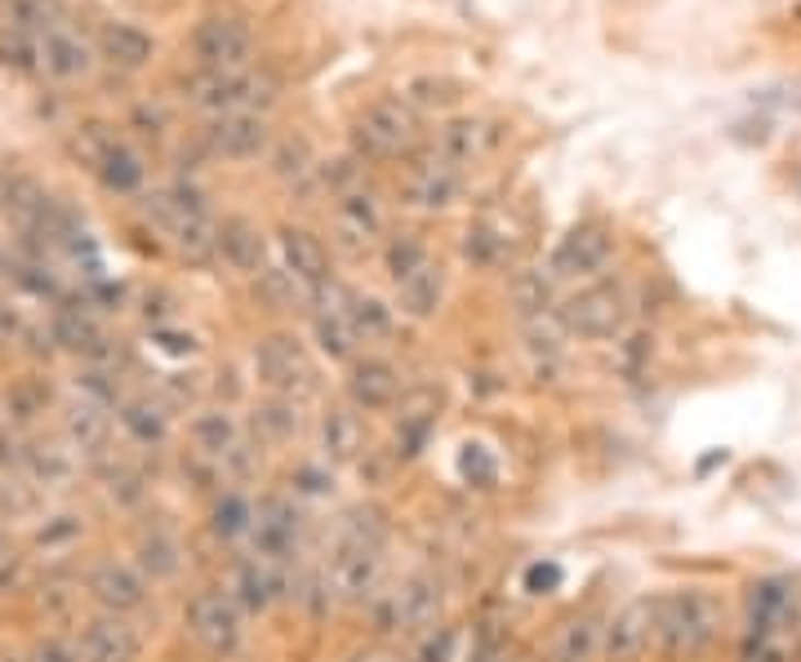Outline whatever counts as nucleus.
<instances>
[{"label":"nucleus","mask_w":801,"mask_h":662,"mask_svg":"<svg viewBox=\"0 0 801 662\" xmlns=\"http://www.w3.org/2000/svg\"><path fill=\"white\" fill-rule=\"evenodd\" d=\"M721 618H726V609H721V601L703 587L655 596V631H659L655 644L673 662H695L717 644Z\"/></svg>","instance_id":"nucleus-1"},{"label":"nucleus","mask_w":801,"mask_h":662,"mask_svg":"<svg viewBox=\"0 0 801 662\" xmlns=\"http://www.w3.org/2000/svg\"><path fill=\"white\" fill-rule=\"evenodd\" d=\"M370 605H374V623H379V631L424 636V631H432V627L441 623V614H445V583H441L437 573L419 569V573H410L396 592L374 596Z\"/></svg>","instance_id":"nucleus-2"},{"label":"nucleus","mask_w":801,"mask_h":662,"mask_svg":"<svg viewBox=\"0 0 801 662\" xmlns=\"http://www.w3.org/2000/svg\"><path fill=\"white\" fill-rule=\"evenodd\" d=\"M419 142V116L406 99H379L352 125L357 160H396Z\"/></svg>","instance_id":"nucleus-3"},{"label":"nucleus","mask_w":801,"mask_h":662,"mask_svg":"<svg viewBox=\"0 0 801 662\" xmlns=\"http://www.w3.org/2000/svg\"><path fill=\"white\" fill-rule=\"evenodd\" d=\"M183 94H188L192 107L227 116V112L268 107L277 99V80L259 76V71H196V76H188Z\"/></svg>","instance_id":"nucleus-4"},{"label":"nucleus","mask_w":801,"mask_h":662,"mask_svg":"<svg viewBox=\"0 0 801 662\" xmlns=\"http://www.w3.org/2000/svg\"><path fill=\"white\" fill-rule=\"evenodd\" d=\"M556 316H561V324H566L571 339L606 343V339H619L628 329L632 303H628L623 285H588L575 298H566V307H561Z\"/></svg>","instance_id":"nucleus-5"},{"label":"nucleus","mask_w":801,"mask_h":662,"mask_svg":"<svg viewBox=\"0 0 801 662\" xmlns=\"http://www.w3.org/2000/svg\"><path fill=\"white\" fill-rule=\"evenodd\" d=\"M255 374L272 396L303 400L316 391V365L294 334H268L255 343Z\"/></svg>","instance_id":"nucleus-6"},{"label":"nucleus","mask_w":801,"mask_h":662,"mask_svg":"<svg viewBox=\"0 0 801 662\" xmlns=\"http://www.w3.org/2000/svg\"><path fill=\"white\" fill-rule=\"evenodd\" d=\"M192 49L205 71H246L255 58V32L240 14H210L192 32Z\"/></svg>","instance_id":"nucleus-7"},{"label":"nucleus","mask_w":801,"mask_h":662,"mask_svg":"<svg viewBox=\"0 0 801 662\" xmlns=\"http://www.w3.org/2000/svg\"><path fill=\"white\" fill-rule=\"evenodd\" d=\"M383 578V547H361V543H339L330 564H326V587L343 605H365L379 596Z\"/></svg>","instance_id":"nucleus-8"},{"label":"nucleus","mask_w":801,"mask_h":662,"mask_svg":"<svg viewBox=\"0 0 801 662\" xmlns=\"http://www.w3.org/2000/svg\"><path fill=\"white\" fill-rule=\"evenodd\" d=\"M188 631H192V640L205 649V653H214V658H227V653H236V644H240V609H236V601L227 596V592H218V587H201L192 601H188Z\"/></svg>","instance_id":"nucleus-9"},{"label":"nucleus","mask_w":801,"mask_h":662,"mask_svg":"<svg viewBox=\"0 0 801 662\" xmlns=\"http://www.w3.org/2000/svg\"><path fill=\"white\" fill-rule=\"evenodd\" d=\"M610 254H614V236H610L606 222H597V218L575 222L552 250V276H561V281L597 276L610 263Z\"/></svg>","instance_id":"nucleus-10"},{"label":"nucleus","mask_w":801,"mask_h":662,"mask_svg":"<svg viewBox=\"0 0 801 662\" xmlns=\"http://www.w3.org/2000/svg\"><path fill=\"white\" fill-rule=\"evenodd\" d=\"M655 596L628 601L610 623L601 640V662H641L655 644Z\"/></svg>","instance_id":"nucleus-11"},{"label":"nucleus","mask_w":801,"mask_h":662,"mask_svg":"<svg viewBox=\"0 0 801 662\" xmlns=\"http://www.w3.org/2000/svg\"><path fill=\"white\" fill-rule=\"evenodd\" d=\"M748 631L797 636V583L792 578H761L748 587Z\"/></svg>","instance_id":"nucleus-12"},{"label":"nucleus","mask_w":801,"mask_h":662,"mask_svg":"<svg viewBox=\"0 0 801 662\" xmlns=\"http://www.w3.org/2000/svg\"><path fill=\"white\" fill-rule=\"evenodd\" d=\"M400 391H406V383H400V369L383 356H365V361H352L348 369V400L357 413H387L396 409Z\"/></svg>","instance_id":"nucleus-13"},{"label":"nucleus","mask_w":801,"mask_h":662,"mask_svg":"<svg viewBox=\"0 0 801 662\" xmlns=\"http://www.w3.org/2000/svg\"><path fill=\"white\" fill-rule=\"evenodd\" d=\"M86 592L103 605V614H121V618L147 605V583H143V573L129 569V564H121V560H99V564L90 569V578H86Z\"/></svg>","instance_id":"nucleus-14"},{"label":"nucleus","mask_w":801,"mask_h":662,"mask_svg":"<svg viewBox=\"0 0 801 662\" xmlns=\"http://www.w3.org/2000/svg\"><path fill=\"white\" fill-rule=\"evenodd\" d=\"M250 538H255V556L285 560L294 551V543H298V512H294V503L281 499V493H268V499L255 507Z\"/></svg>","instance_id":"nucleus-15"},{"label":"nucleus","mask_w":801,"mask_h":662,"mask_svg":"<svg viewBox=\"0 0 801 662\" xmlns=\"http://www.w3.org/2000/svg\"><path fill=\"white\" fill-rule=\"evenodd\" d=\"M277 240H281V259H285V272L307 289V294H316V289H326L330 285V254H326V244H320L307 227H281L277 231Z\"/></svg>","instance_id":"nucleus-16"},{"label":"nucleus","mask_w":801,"mask_h":662,"mask_svg":"<svg viewBox=\"0 0 801 662\" xmlns=\"http://www.w3.org/2000/svg\"><path fill=\"white\" fill-rule=\"evenodd\" d=\"M143 640L121 614H99L80 631V658L86 662H138Z\"/></svg>","instance_id":"nucleus-17"},{"label":"nucleus","mask_w":801,"mask_h":662,"mask_svg":"<svg viewBox=\"0 0 801 662\" xmlns=\"http://www.w3.org/2000/svg\"><path fill=\"white\" fill-rule=\"evenodd\" d=\"M463 192V170H454V164H445L441 156H424L415 164V174L406 179V201L419 205V209H445L454 205Z\"/></svg>","instance_id":"nucleus-18"},{"label":"nucleus","mask_w":801,"mask_h":662,"mask_svg":"<svg viewBox=\"0 0 801 662\" xmlns=\"http://www.w3.org/2000/svg\"><path fill=\"white\" fill-rule=\"evenodd\" d=\"M218 254L227 259V267L259 276L268 267V236L259 231V222L232 214V218L218 222Z\"/></svg>","instance_id":"nucleus-19"},{"label":"nucleus","mask_w":801,"mask_h":662,"mask_svg":"<svg viewBox=\"0 0 801 662\" xmlns=\"http://www.w3.org/2000/svg\"><path fill=\"white\" fill-rule=\"evenodd\" d=\"M601 640H606V623L597 614H571L552 631L548 644V662H601Z\"/></svg>","instance_id":"nucleus-20"},{"label":"nucleus","mask_w":801,"mask_h":662,"mask_svg":"<svg viewBox=\"0 0 801 662\" xmlns=\"http://www.w3.org/2000/svg\"><path fill=\"white\" fill-rule=\"evenodd\" d=\"M210 142L227 160H250L268 147V125L259 112H227L210 125Z\"/></svg>","instance_id":"nucleus-21"},{"label":"nucleus","mask_w":801,"mask_h":662,"mask_svg":"<svg viewBox=\"0 0 801 662\" xmlns=\"http://www.w3.org/2000/svg\"><path fill=\"white\" fill-rule=\"evenodd\" d=\"M365 449V427L357 419L352 404H330L326 413H320V454H326L330 463L348 467L357 463Z\"/></svg>","instance_id":"nucleus-22"},{"label":"nucleus","mask_w":801,"mask_h":662,"mask_svg":"<svg viewBox=\"0 0 801 662\" xmlns=\"http://www.w3.org/2000/svg\"><path fill=\"white\" fill-rule=\"evenodd\" d=\"M63 427H67V441H71V449H80L86 458H103L108 454V436H112V423H108V409L103 404H94V400H86L80 396L76 404H67V419H63Z\"/></svg>","instance_id":"nucleus-23"},{"label":"nucleus","mask_w":801,"mask_h":662,"mask_svg":"<svg viewBox=\"0 0 801 662\" xmlns=\"http://www.w3.org/2000/svg\"><path fill=\"white\" fill-rule=\"evenodd\" d=\"M277 592H281V578H277L272 560L255 556V560H240V564H236V573H232V592H227V596L236 601V609L263 614V609L277 601Z\"/></svg>","instance_id":"nucleus-24"},{"label":"nucleus","mask_w":801,"mask_h":662,"mask_svg":"<svg viewBox=\"0 0 801 662\" xmlns=\"http://www.w3.org/2000/svg\"><path fill=\"white\" fill-rule=\"evenodd\" d=\"M495 147V129L486 121H450L441 134H437V147L432 156H441L445 164H454V170H463V164L481 160Z\"/></svg>","instance_id":"nucleus-25"},{"label":"nucleus","mask_w":801,"mask_h":662,"mask_svg":"<svg viewBox=\"0 0 801 662\" xmlns=\"http://www.w3.org/2000/svg\"><path fill=\"white\" fill-rule=\"evenodd\" d=\"M441 294H445V276H441V267H437V263L419 267V272H415V276H406V281H396V307H400V316H410V320H428V316H437Z\"/></svg>","instance_id":"nucleus-26"},{"label":"nucleus","mask_w":801,"mask_h":662,"mask_svg":"<svg viewBox=\"0 0 801 662\" xmlns=\"http://www.w3.org/2000/svg\"><path fill=\"white\" fill-rule=\"evenodd\" d=\"M379 227H383V218H379V205H374V196L370 192H343L339 196V236L348 240V250L352 254H361L365 244L379 236Z\"/></svg>","instance_id":"nucleus-27"},{"label":"nucleus","mask_w":801,"mask_h":662,"mask_svg":"<svg viewBox=\"0 0 801 662\" xmlns=\"http://www.w3.org/2000/svg\"><path fill=\"white\" fill-rule=\"evenodd\" d=\"M255 436L263 445H290L298 432H303V409L298 400H285V396H268L255 404V419H250Z\"/></svg>","instance_id":"nucleus-28"},{"label":"nucleus","mask_w":801,"mask_h":662,"mask_svg":"<svg viewBox=\"0 0 801 662\" xmlns=\"http://www.w3.org/2000/svg\"><path fill=\"white\" fill-rule=\"evenodd\" d=\"M41 67L58 80H71V76H80L90 67V45L67 27H54V32L41 36Z\"/></svg>","instance_id":"nucleus-29"},{"label":"nucleus","mask_w":801,"mask_h":662,"mask_svg":"<svg viewBox=\"0 0 801 662\" xmlns=\"http://www.w3.org/2000/svg\"><path fill=\"white\" fill-rule=\"evenodd\" d=\"M99 49H103V58L112 62V67H121V71H138V67H147V58H151V36L147 32H138V27H129V23H108L103 32H99Z\"/></svg>","instance_id":"nucleus-30"},{"label":"nucleus","mask_w":801,"mask_h":662,"mask_svg":"<svg viewBox=\"0 0 801 662\" xmlns=\"http://www.w3.org/2000/svg\"><path fill=\"white\" fill-rule=\"evenodd\" d=\"M116 419H121V427H125V436L134 441V445H166V436H170V413L160 409V404H151V400H121V409H116Z\"/></svg>","instance_id":"nucleus-31"},{"label":"nucleus","mask_w":801,"mask_h":662,"mask_svg":"<svg viewBox=\"0 0 801 662\" xmlns=\"http://www.w3.org/2000/svg\"><path fill=\"white\" fill-rule=\"evenodd\" d=\"M192 445H196L205 458H214V463L232 458V454L240 449V432H236V423H232V413H227V409H205V413H196V419H192Z\"/></svg>","instance_id":"nucleus-32"},{"label":"nucleus","mask_w":801,"mask_h":662,"mask_svg":"<svg viewBox=\"0 0 801 662\" xmlns=\"http://www.w3.org/2000/svg\"><path fill=\"white\" fill-rule=\"evenodd\" d=\"M138 569L151 578V583H160V578H174L183 569V547L170 529H147L138 538Z\"/></svg>","instance_id":"nucleus-33"},{"label":"nucleus","mask_w":801,"mask_h":662,"mask_svg":"<svg viewBox=\"0 0 801 662\" xmlns=\"http://www.w3.org/2000/svg\"><path fill=\"white\" fill-rule=\"evenodd\" d=\"M71 471H76V463H71L67 449H58V445H49V441H32V445H27L23 476H27L36 489H63V484L71 480Z\"/></svg>","instance_id":"nucleus-34"},{"label":"nucleus","mask_w":801,"mask_h":662,"mask_svg":"<svg viewBox=\"0 0 801 662\" xmlns=\"http://www.w3.org/2000/svg\"><path fill=\"white\" fill-rule=\"evenodd\" d=\"M94 174L103 179V187H108V192L129 196V192H138V187H143V174H147V170H143V160H138L125 142H116V147L99 160V170H94Z\"/></svg>","instance_id":"nucleus-35"},{"label":"nucleus","mask_w":801,"mask_h":662,"mask_svg":"<svg viewBox=\"0 0 801 662\" xmlns=\"http://www.w3.org/2000/svg\"><path fill=\"white\" fill-rule=\"evenodd\" d=\"M250 525H255V503L246 499V493H236V489H227L223 499L210 507V529L218 538H246Z\"/></svg>","instance_id":"nucleus-36"},{"label":"nucleus","mask_w":801,"mask_h":662,"mask_svg":"<svg viewBox=\"0 0 801 662\" xmlns=\"http://www.w3.org/2000/svg\"><path fill=\"white\" fill-rule=\"evenodd\" d=\"M49 400H54V391H49V383L45 378H19L14 387H10V396H5V413H10V423H36L41 413L49 409Z\"/></svg>","instance_id":"nucleus-37"},{"label":"nucleus","mask_w":801,"mask_h":662,"mask_svg":"<svg viewBox=\"0 0 801 662\" xmlns=\"http://www.w3.org/2000/svg\"><path fill=\"white\" fill-rule=\"evenodd\" d=\"M348 320H352L361 343H379L392 334V307H383L370 294H348Z\"/></svg>","instance_id":"nucleus-38"},{"label":"nucleus","mask_w":801,"mask_h":662,"mask_svg":"<svg viewBox=\"0 0 801 662\" xmlns=\"http://www.w3.org/2000/svg\"><path fill=\"white\" fill-rule=\"evenodd\" d=\"M339 543H361V547H387V521L379 507H352L339 525Z\"/></svg>","instance_id":"nucleus-39"},{"label":"nucleus","mask_w":801,"mask_h":662,"mask_svg":"<svg viewBox=\"0 0 801 662\" xmlns=\"http://www.w3.org/2000/svg\"><path fill=\"white\" fill-rule=\"evenodd\" d=\"M383 259H387L392 281H406V276H415L419 267H428V263H432V259H428V250H424V240H415V236H396V240H387Z\"/></svg>","instance_id":"nucleus-40"},{"label":"nucleus","mask_w":801,"mask_h":662,"mask_svg":"<svg viewBox=\"0 0 801 662\" xmlns=\"http://www.w3.org/2000/svg\"><path fill=\"white\" fill-rule=\"evenodd\" d=\"M463 99V85L450 76H415L410 80V103L415 107H454Z\"/></svg>","instance_id":"nucleus-41"},{"label":"nucleus","mask_w":801,"mask_h":662,"mask_svg":"<svg viewBox=\"0 0 801 662\" xmlns=\"http://www.w3.org/2000/svg\"><path fill=\"white\" fill-rule=\"evenodd\" d=\"M255 289H259V298H263L272 311H294L298 281H294L285 267H263V272L255 276Z\"/></svg>","instance_id":"nucleus-42"},{"label":"nucleus","mask_w":801,"mask_h":662,"mask_svg":"<svg viewBox=\"0 0 801 662\" xmlns=\"http://www.w3.org/2000/svg\"><path fill=\"white\" fill-rule=\"evenodd\" d=\"M512 303H517L521 320L543 316V311H548V303H552V285H548V276H543V272H521V276L512 281Z\"/></svg>","instance_id":"nucleus-43"},{"label":"nucleus","mask_w":801,"mask_h":662,"mask_svg":"<svg viewBox=\"0 0 801 662\" xmlns=\"http://www.w3.org/2000/svg\"><path fill=\"white\" fill-rule=\"evenodd\" d=\"M0 62L14 67V71H32L41 67V41H32L27 32H19L14 23L0 27Z\"/></svg>","instance_id":"nucleus-44"},{"label":"nucleus","mask_w":801,"mask_h":662,"mask_svg":"<svg viewBox=\"0 0 801 662\" xmlns=\"http://www.w3.org/2000/svg\"><path fill=\"white\" fill-rule=\"evenodd\" d=\"M740 662H797L792 636H761V631H744Z\"/></svg>","instance_id":"nucleus-45"},{"label":"nucleus","mask_w":801,"mask_h":662,"mask_svg":"<svg viewBox=\"0 0 801 662\" xmlns=\"http://www.w3.org/2000/svg\"><path fill=\"white\" fill-rule=\"evenodd\" d=\"M10 10H14V27H19V32H27V36H36V32L45 36V32H54V27H58V14H63V10H58V0H14Z\"/></svg>","instance_id":"nucleus-46"},{"label":"nucleus","mask_w":801,"mask_h":662,"mask_svg":"<svg viewBox=\"0 0 801 662\" xmlns=\"http://www.w3.org/2000/svg\"><path fill=\"white\" fill-rule=\"evenodd\" d=\"M454 649H459V627L437 623L432 631H424V636L415 640L410 662H454Z\"/></svg>","instance_id":"nucleus-47"},{"label":"nucleus","mask_w":801,"mask_h":662,"mask_svg":"<svg viewBox=\"0 0 801 662\" xmlns=\"http://www.w3.org/2000/svg\"><path fill=\"white\" fill-rule=\"evenodd\" d=\"M272 170H277V179L303 183V179L312 174V151H307V142H303V138H285V142L277 147V156H272Z\"/></svg>","instance_id":"nucleus-48"},{"label":"nucleus","mask_w":801,"mask_h":662,"mask_svg":"<svg viewBox=\"0 0 801 662\" xmlns=\"http://www.w3.org/2000/svg\"><path fill=\"white\" fill-rule=\"evenodd\" d=\"M103 476H108V489H112V499H121L125 507L143 503L147 484H143V476H138L134 467H125V463H108V467H103Z\"/></svg>","instance_id":"nucleus-49"},{"label":"nucleus","mask_w":801,"mask_h":662,"mask_svg":"<svg viewBox=\"0 0 801 662\" xmlns=\"http://www.w3.org/2000/svg\"><path fill=\"white\" fill-rule=\"evenodd\" d=\"M10 281H19L27 294H36V298H54L58 294V285H54V276H49V267L41 263V259H32V263H10Z\"/></svg>","instance_id":"nucleus-50"},{"label":"nucleus","mask_w":801,"mask_h":662,"mask_svg":"<svg viewBox=\"0 0 801 662\" xmlns=\"http://www.w3.org/2000/svg\"><path fill=\"white\" fill-rule=\"evenodd\" d=\"M112 147H116V138L108 134V125H86V129L76 134V156L86 160L90 170H99V160H103Z\"/></svg>","instance_id":"nucleus-51"},{"label":"nucleus","mask_w":801,"mask_h":662,"mask_svg":"<svg viewBox=\"0 0 801 662\" xmlns=\"http://www.w3.org/2000/svg\"><path fill=\"white\" fill-rule=\"evenodd\" d=\"M27 662H86L80 658V649H71L63 636H41L27 653Z\"/></svg>","instance_id":"nucleus-52"},{"label":"nucleus","mask_w":801,"mask_h":662,"mask_svg":"<svg viewBox=\"0 0 801 662\" xmlns=\"http://www.w3.org/2000/svg\"><path fill=\"white\" fill-rule=\"evenodd\" d=\"M463 254L476 259V263H495L499 259V236L486 231V227H472L467 240H463Z\"/></svg>","instance_id":"nucleus-53"},{"label":"nucleus","mask_w":801,"mask_h":662,"mask_svg":"<svg viewBox=\"0 0 801 662\" xmlns=\"http://www.w3.org/2000/svg\"><path fill=\"white\" fill-rule=\"evenodd\" d=\"M80 534V521L76 516H58V525H45L36 538L45 543V547H54V543H67V538H76Z\"/></svg>","instance_id":"nucleus-54"},{"label":"nucleus","mask_w":801,"mask_h":662,"mask_svg":"<svg viewBox=\"0 0 801 662\" xmlns=\"http://www.w3.org/2000/svg\"><path fill=\"white\" fill-rule=\"evenodd\" d=\"M352 662H410L406 653H396V649H387V644H379V649H365V653H357Z\"/></svg>","instance_id":"nucleus-55"},{"label":"nucleus","mask_w":801,"mask_h":662,"mask_svg":"<svg viewBox=\"0 0 801 662\" xmlns=\"http://www.w3.org/2000/svg\"><path fill=\"white\" fill-rule=\"evenodd\" d=\"M156 339H160V347H166V352H179V356L196 347V343H192V334H188V339H183V334H156Z\"/></svg>","instance_id":"nucleus-56"},{"label":"nucleus","mask_w":801,"mask_h":662,"mask_svg":"<svg viewBox=\"0 0 801 662\" xmlns=\"http://www.w3.org/2000/svg\"><path fill=\"white\" fill-rule=\"evenodd\" d=\"M552 583H556V569H552V564H548V569H543V564H534V569H530V592L552 587Z\"/></svg>","instance_id":"nucleus-57"},{"label":"nucleus","mask_w":801,"mask_h":662,"mask_svg":"<svg viewBox=\"0 0 801 662\" xmlns=\"http://www.w3.org/2000/svg\"><path fill=\"white\" fill-rule=\"evenodd\" d=\"M5 281H10V259L0 254V289H5Z\"/></svg>","instance_id":"nucleus-58"}]
</instances>
